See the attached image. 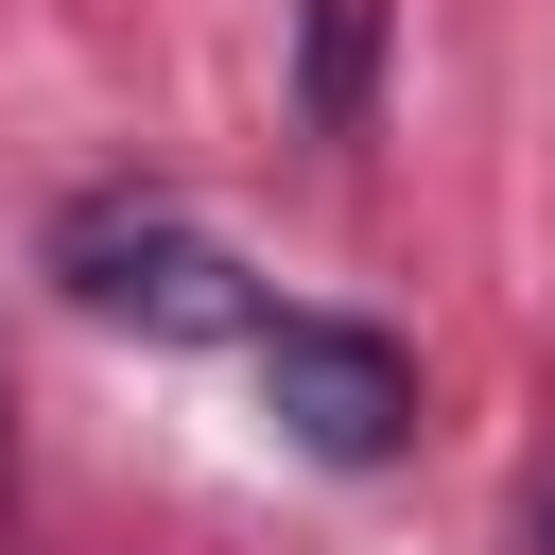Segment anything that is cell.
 Masks as SVG:
<instances>
[{"instance_id": "1", "label": "cell", "mask_w": 555, "mask_h": 555, "mask_svg": "<svg viewBox=\"0 0 555 555\" xmlns=\"http://www.w3.org/2000/svg\"><path fill=\"white\" fill-rule=\"evenodd\" d=\"M52 278H69L104 330H156V347L260 330V312H243V260H225L191 208H156V191H104V208H69V225H52Z\"/></svg>"}, {"instance_id": "2", "label": "cell", "mask_w": 555, "mask_h": 555, "mask_svg": "<svg viewBox=\"0 0 555 555\" xmlns=\"http://www.w3.org/2000/svg\"><path fill=\"white\" fill-rule=\"evenodd\" d=\"M243 347H260V416H278L312 468H382V451L416 434V364H399L364 312H260Z\"/></svg>"}, {"instance_id": "3", "label": "cell", "mask_w": 555, "mask_h": 555, "mask_svg": "<svg viewBox=\"0 0 555 555\" xmlns=\"http://www.w3.org/2000/svg\"><path fill=\"white\" fill-rule=\"evenodd\" d=\"M364 52H382V0H312V139H364Z\"/></svg>"}, {"instance_id": "4", "label": "cell", "mask_w": 555, "mask_h": 555, "mask_svg": "<svg viewBox=\"0 0 555 555\" xmlns=\"http://www.w3.org/2000/svg\"><path fill=\"white\" fill-rule=\"evenodd\" d=\"M538 555H555V486H538Z\"/></svg>"}, {"instance_id": "5", "label": "cell", "mask_w": 555, "mask_h": 555, "mask_svg": "<svg viewBox=\"0 0 555 555\" xmlns=\"http://www.w3.org/2000/svg\"><path fill=\"white\" fill-rule=\"evenodd\" d=\"M0 468H17V416H0Z\"/></svg>"}]
</instances>
